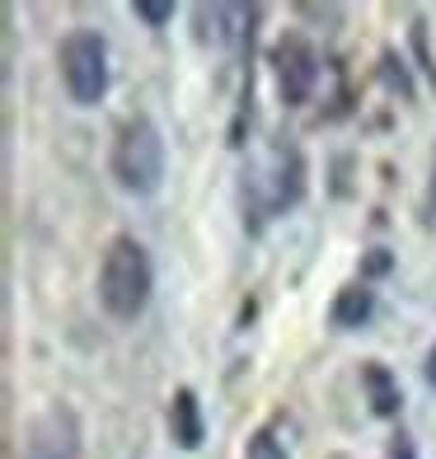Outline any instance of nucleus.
<instances>
[{"mask_svg":"<svg viewBox=\"0 0 436 459\" xmlns=\"http://www.w3.org/2000/svg\"><path fill=\"white\" fill-rule=\"evenodd\" d=\"M362 385H366V394H371V408H376V417H394V412L404 408V394H399L394 375H389L380 361H366V366H362Z\"/></svg>","mask_w":436,"mask_h":459,"instance_id":"nucleus-7","label":"nucleus"},{"mask_svg":"<svg viewBox=\"0 0 436 459\" xmlns=\"http://www.w3.org/2000/svg\"><path fill=\"white\" fill-rule=\"evenodd\" d=\"M132 14L141 19V24H151V29H164L174 19V5H170V0H136Z\"/></svg>","mask_w":436,"mask_h":459,"instance_id":"nucleus-9","label":"nucleus"},{"mask_svg":"<svg viewBox=\"0 0 436 459\" xmlns=\"http://www.w3.org/2000/svg\"><path fill=\"white\" fill-rule=\"evenodd\" d=\"M113 174L118 183L136 197H151L164 183V136L151 117H127L118 132V151H113Z\"/></svg>","mask_w":436,"mask_h":459,"instance_id":"nucleus-2","label":"nucleus"},{"mask_svg":"<svg viewBox=\"0 0 436 459\" xmlns=\"http://www.w3.org/2000/svg\"><path fill=\"white\" fill-rule=\"evenodd\" d=\"M151 286H155V267H151V254L132 239V235H118L103 254V267H99V300L113 319L132 324L141 319V309L151 305Z\"/></svg>","mask_w":436,"mask_h":459,"instance_id":"nucleus-1","label":"nucleus"},{"mask_svg":"<svg viewBox=\"0 0 436 459\" xmlns=\"http://www.w3.org/2000/svg\"><path fill=\"white\" fill-rule=\"evenodd\" d=\"M75 417L52 408L43 422L29 427V459H75Z\"/></svg>","mask_w":436,"mask_h":459,"instance_id":"nucleus-5","label":"nucleus"},{"mask_svg":"<svg viewBox=\"0 0 436 459\" xmlns=\"http://www.w3.org/2000/svg\"><path fill=\"white\" fill-rule=\"evenodd\" d=\"M244 459H286V450L277 446V436H273V431H254V436H249Z\"/></svg>","mask_w":436,"mask_h":459,"instance_id":"nucleus-10","label":"nucleus"},{"mask_svg":"<svg viewBox=\"0 0 436 459\" xmlns=\"http://www.w3.org/2000/svg\"><path fill=\"white\" fill-rule=\"evenodd\" d=\"M432 206H436V183H432Z\"/></svg>","mask_w":436,"mask_h":459,"instance_id":"nucleus-13","label":"nucleus"},{"mask_svg":"<svg viewBox=\"0 0 436 459\" xmlns=\"http://www.w3.org/2000/svg\"><path fill=\"white\" fill-rule=\"evenodd\" d=\"M389 459H418V450H413L408 436H399V446H394V455H389Z\"/></svg>","mask_w":436,"mask_h":459,"instance_id":"nucleus-11","label":"nucleus"},{"mask_svg":"<svg viewBox=\"0 0 436 459\" xmlns=\"http://www.w3.org/2000/svg\"><path fill=\"white\" fill-rule=\"evenodd\" d=\"M273 71H277L282 99L286 103H305L310 90H315V80H319V56H315V48H310L301 33H286L282 43L273 48Z\"/></svg>","mask_w":436,"mask_h":459,"instance_id":"nucleus-4","label":"nucleus"},{"mask_svg":"<svg viewBox=\"0 0 436 459\" xmlns=\"http://www.w3.org/2000/svg\"><path fill=\"white\" fill-rule=\"evenodd\" d=\"M61 80H66V94L80 108H94L109 90V48L94 29H75L66 43H61Z\"/></svg>","mask_w":436,"mask_h":459,"instance_id":"nucleus-3","label":"nucleus"},{"mask_svg":"<svg viewBox=\"0 0 436 459\" xmlns=\"http://www.w3.org/2000/svg\"><path fill=\"white\" fill-rule=\"evenodd\" d=\"M371 315H376V296H371V286H343L328 319H334V328H362Z\"/></svg>","mask_w":436,"mask_h":459,"instance_id":"nucleus-8","label":"nucleus"},{"mask_svg":"<svg viewBox=\"0 0 436 459\" xmlns=\"http://www.w3.org/2000/svg\"><path fill=\"white\" fill-rule=\"evenodd\" d=\"M170 431H174L179 450H197V446H202V408H197V394H193V389H179V394H174Z\"/></svg>","mask_w":436,"mask_h":459,"instance_id":"nucleus-6","label":"nucleus"},{"mask_svg":"<svg viewBox=\"0 0 436 459\" xmlns=\"http://www.w3.org/2000/svg\"><path fill=\"white\" fill-rule=\"evenodd\" d=\"M427 385H432V389H436V347H432V351H427Z\"/></svg>","mask_w":436,"mask_h":459,"instance_id":"nucleus-12","label":"nucleus"}]
</instances>
